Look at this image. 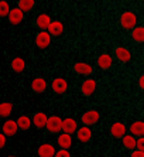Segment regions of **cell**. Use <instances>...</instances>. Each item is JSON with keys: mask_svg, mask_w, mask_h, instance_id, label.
Returning a JSON list of instances; mask_svg holds the SVG:
<instances>
[{"mask_svg": "<svg viewBox=\"0 0 144 157\" xmlns=\"http://www.w3.org/2000/svg\"><path fill=\"white\" fill-rule=\"evenodd\" d=\"M7 17H9V21H10L11 24L17 26V24H20V23L23 21V18H24V11H23L20 7L11 9Z\"/></svg>", "mask_w": 144, "mask_h": 157, "instance_id": "277c9868", "label": "cell"}, {"mask_svg": "<svg viewBox=\"0 0 144 157\" xmlns=\"http://www.w3.org/2000/svg\"><path fill=\"white\" fill-rule=\"evenodd\" d=\"M18 7L23 11H30L34 7V0H20L18 2Z\"/></svg>", "mask_w": 144, "mask_h": 157, "instance_id": "4316f807", "label": "cell"}, {"mask_svg": "<svg viewBox=\"0 0 144 157\" xmlns=\"http://www.w3.org/2000/svg\"><path fill=\"white\" fill-rule=\"evenodd\" d=\"M51 86H52V91H54L55 94L61 95V94L66 92V89H68V82H66V79H64V78H57V79L52 81Z\"/></svg>", "mask_w": 144, "mask_h": 157, "instance_id": "5b68a950", "label": "cell"}, {"mask_svg": "<svg viewBox=\"0 0 144 157\" xmlns=\"http://www.w3.org/2000/svg\"><path fill=\"white\" fill-rule=\"evenodd\" d=\"M115 57L119 59L120 62H129L130 58H131V54L127 48L124 47H117L115 50Z\"/></svg>", "mask_w": 144, "mask_h": 157, "instance_id": "9c48e42d", "label": "cell"}, {"mask_svg": "<svg viewBox=\"0 0 144 157\" xmlns=\"http://www.w3.org/2000/svg\"><path fill=\"white\" fill-rule=\"evenodd\" d=\"M50 24H51V18L48 14H40L37 17V26L41 30H48Z\"/></svg>", "mask_w": 144, "mask_h": 157, "instance_id": "44dd1931", "label": "cell"}, {"mask_svg": "<svg viewBox=\"0 0 144 157\" xmlns=\"http://www.w3.org/2000/svg\"><path fill=\"white\" fill-rule=\"evenodd\" d=\"M131 38L137 43H144V27L138 26L131 30Z\"/></svg>", "mask_w": 144, "mask_h": 157, "instance_id": "7402d4cb", "label": "cell"}, {"mask_svg": "<svg viewBox=\"0 0 144 157\" xmlns=\"http://www.w3.org/2000/svg\"><path fill=\"white\" fill-rule=\"evenodd\" d=\"M11 68L16 72H23L25 68V61L21 58V57H16L13 61H11Z\"/></svg>", "mask_w": 144, "mask_h": 157, "instance_id": "cb8c5ba5", "label": "cell"}, {"mask_svg": "<svg viewBox=\"0 0 144 157\" xmlns=\"http://www.w3.org/2000/svg\"><path fill=\"white\" fill-rule=\"evenodd\" d=\"M126 126L122 123V122H115V123L110 126V135L113 136V137H116V139H120V137H123V136L126 135Z\"/></svg>", "mask_w": 144, "mask_h": 157, "instance_id": "52a82bcc", "label": "cell"}, {"mask_svg": "<svg viewBox=\"0 0 144 157\" xmlns=\"http://www.w3.org/2000/svg\"><path fill=\"white\" fill-rule=\"evenodd\" d=\"M95 89H96V81L95 79H86L85 82L82 84V88H81V91H82L83 95H92L95 92Z\"/></svg>", "mask_w": 144, "mask_h": 157, "instance_id": "2e32d148", "label": "cell"}, {"mask_svg": "<svg viewBox=\"0 0 144 157\" xmlns=\"http://www.w3.org/2000/svg\"><path fill=\"white\" fill-rule=\"evenodd\" d=\"M4 144H6V135L2 133L0 135V147H4Z\"/></svg>", "mask_w": 144, "mask_h": 157, "instance_id": "1f68e13d", "label": "cell"}, {"mask_svg": "<svg viewBox=\"0 0 144 157\" xmlns=\"http://www.w3.org/2000/svg\"><path fill=\"white\" fill-rule=\"evenodd\" d=\"M62 130L66 132V133H75L78 130V123H76L75 119H72V117H66L64 119V126H62Z\"/></svg>", "mask_w": 144, "mask_h": 157, "instance_id": "e0dca14e", "label": "cell"}, {"mask_svg": "<svg viewBox=\"0 0 144 157\" xmlns=\"http://www.w3.org/2000/svg\"><path fill=\"white\" fill-rule=\"evenodd\" d=\"M99 119H100V115H99L97 110H88L86 113H83L82 117H81V121H82L83 124H93Z\"/></svg>", "mask_w": 144, "mask_h": 157, "instance_id": "8992f818", "label": "cell"}, {"mask_svg": "<svg viewBox=\"0 0 144 157\" xmlns=\"http://www.w3.org/2000/svg\"><path fill=\"white\" fill-rule=\"evenodd\" d=\"M97 65L100 67L102 70H109V67L112 65V57L108 54H102L97 58Z\"/></svg>", "mask_w": 144, "mask_h": 157, "instance_id": "ffe728a7", "label": "cell"}, {"mask_svg": "<svg viewBox=\"0 0 144 157\" xmlns=\"http://www.w3.org/2000/svg\"><path fill=\"white\" fill-rule=\"evenodd\" d=\"M58 146L61 147V149H69L72 146V137H71V133H61V135L58 136Z\"/></svg>", "mask_w": 144, "mask_h": 157, "instance_id": "8fae6325", "label": "cell"}, {"mask_svg": "<svg viewBox=\"0 0 144 157\" xmlns=\"http://www.w3.org/2000/svg\"><path fill=\"white\" fill-rule=\"evenodd\" d=\"M138 86H140L141 89H143V91H144V74H143V75H141V77H140V79H138Z\"/></svg>", "mask_w": 144, "mask_h": 157, "instance_id": "d6a6232c", "label": "cell"}, {"mask_svg": "<svg viewBox=\"0 0 144 157\" xmlns=\"http://www.w3.org/2000/svg\"><path fill=\"white\" fill-rule=\"evenodd\" d=\"M48 33L54 37L61 36L64 33V24L61 21H51L50 27H48Z\"/></svg>", "mask_w": 144, "mask_h": 157, "instance_id": "ac0fdd59", "label": "cell"}, {"mask_svg": "<svg viewBox=\"0 0 144 157\" xmlns=\"http://www.w3.org/2000/svg\"><path fill=\"white\" fill-rule=\"evenodd\" d=\"M55 156H57V157H69V156H71V153L68 151V149H61L59 151H57V153H55Z\"/></svg>", "mask_w": 144, "mask_h": 157, "instance_id": "f1b7e54d", "label": "cell"}, {"mask_svg": "<svg viewBox=\"0 0 144 157\" xmlns=\"http://www.w3.org/2000/svg\"><path fill=\"white\" fill-rule=\"evenodd\" d=\"M120 24H122L123 29L126 30H133L137 26V17L134 13L131 11H124L120 16Z\"/></svg>", "mask_w": 144, "mask_h": 157, "instance_id": "6da1fadb", "label": "cell"}, {"mask_svg": "<svg viewBox=\"0 0 144 157\" xmlns=\"http://www.w3.org/2000/svg\"><path fill=\"white\" fill-rule=\"evenodd\" d=\"M55 149L52 144H48V143H45V144H41L40 147H38V156L40 157H52L55 156Z\"/></svg>", "mask_w": 144, "mask_h": 157, "instance_id": "9a60e30c", "label": "cell"}, {"mask_svg": "<svg viewBox=\"0 0 144 157\" xmlns=\"http://www.w3.org/2000/svg\"><path fill=\"white\" fill-rule=\"evenodd\" d=\"M18 128V123L17 121H7L3 123V128H2V130H3V133L6 136H14L16 132H17Z\"/></svg>", "mask_w": 144, "mask_h": 157, "instance_id": "ba28073f", "label": "cell"}, {"mask_svg": "<svg viewBox=\"0 0 144 157\" xmlns=\"http://www.w3.org/2000/svg\"><path fill=\"white\" fill-rule=\"evenodd\" d=\"M31 88H32V91L34 92L41 94V92H44L45 89H47V81L44 79V78H41V77L36 78V79H32V82H31Z\"/></svg>", "mask_w": 144, "mask_h": 157, "instance_id": "4fadbf2b", "label": "cell"}, {"mask_svg": "<svg viewBox=\"0 0 144 157\" xmlns=\"http://www.w3.org/2000/svg\"><path fill=\"white\" fill-rule=\"evenodd\" d=\"M50 43H51V34L48 33V31H45V30H41L36 37L37 47L41 48V50H44V48H47L48 45H50Z\"/></svg>", "mask_w": 144, "mask_h": 157, "instance_id": "3957f363", "label": "cell"}, {"mask_svg": "<svg viewBox=\"0 0 144 157\" xmlns=\"http://www.w3.org/2000/svg\"><path fill=\"white\" fill-rule=\"evenodd\" d=\"M13 110V105L10 102H2L0 103V116L2 117H7L11 115Z\"/></svg>", "mask_w": 144, "mask_h": 157, "instance_id": "d4e9b609", "label": "cell"}, {"mask_svg": "<svg viewBox=\"0 0 144 157\" xmlns=\"http://www.w3.org/2000/svg\"><path fill=\"white\" fill-rule=\"evenodd\" d=\"M123 139V146L126 147V149H129V150H134L137 147V140L134 139V135L131 136V135H129V136H123L122 137Z\"/></svg>", "mask_w": 144, "mask_h": 157, "instance_id": "603a6c76", "label": "cell"}, {"mask_svg": "<svg viewBox=\"0 0 144 157\" xmlns=\"http://www.w3.org/2000/svg\"><path fill=\"white\" fill-rule=\"evenodd\" d=\"M17 123H18V128L21 129V130H27V129H30L31 121H30V117H27V116H20L17 119Z\"/></svg>", "mask_w": 144, "mask_h": 157, "instance_id": "484cf974", "label": "cell"}, {"mask_svg": "<svg viewBox=\"0 0 144 157\" xmlns=\"http://www.w3.org/2000/svg\"><path fill=\"white\" fill-rule=\"evenodd\" d=\"M62 126H64V121H62L59 116H48V122H47V126H45V128H47L51 133L61 132Z\"/></svg>", "mask_w": 144, "mask_h": 157, "instance_id": "7a4b0ae2", "label": "cell"}, {"mask_svg": "<svg viewBox=\"0 0 144 157\" xmlns=\"http://www.w3.org/2000/svg\"><path fill=\"white\" fill-rule=\"evenodd\" d=\"M47 122H48V116L45 113H43V112H38V113H36L34 117H32V123L38 129L45 128V126H47Z\"/></svg>", "mask_w": 144, "mask_h": 157, "instance_id": "5bb4252c", "label": "cell"}, {"mask_svg": "<svg viewBox=\"0 0 144 157\" xmlns=\"http://www.w3.org/2000/svg\"><path fill=\"white\" fill-rule=\"evenodd\" d=\"M9 13H10L9 3L6 0H2V2H0V16H2V17H6V16H9Z\"/></svg>", "mask_w": 144, "mask_h": 157, "instance_id": "83f0119b", "label": "cell"}, {"mask_svg": "<svg viewBox=\"0 0 144 157\" xmlns=\"http://www.w3.org/2000/svg\"><path fill=\"white\" fill-rule=\"evenodd\" d=\"M130 133L134 136H144V122L137 121L130 126Z\"/></svg>", "mask_w": 144, "mask_h": 157, "instance_id": "d6986e66", "label": "cell"}, {"mask_svg": "<svg viewBox=\"0 0 144 157\" xmlns=\"http://www.w3.org/2000/svg\"><path fill=\"white\" fill-rule=\"evenodd\" d=\"M74 71L76 74H79V75H89V74H92L93 68L86 62H76L74 65Z\"/></svg>", "mask_w": 144, "mask_h": 157, "instance_id": "7c38bea8", "label": "cell"}, {"mask_svg": "<svg viewBox=\"0 0 144 157\" xmlns=\"http://www.w3.org/2000/svg\"><path fill=\"white\" fill-rule=\"evenodd\" d=\"M131 157H144V150L137 149L134 151H131Z\"/></svg>", "mask_w": 144, "mask_h": 157, "instance_id": "4dcf8cb0", "label": "cell"}, {"mask_svg": "<svg viewBox=\"0 0 144 157\" xmlns=\"http://www.w3.org/2000/svg\"><path fill=\"white\" fill-rule=\"evenodd\" d=\"M136 149H140V150H144V136H140L137 139V147Z\"/></svg>", "mask_w": 144, "mask_h": 157, "instance_id": "f546056e", "label": "cell"}, {"mask_svg": "<svg viewBox=\"0 0 144 157\" xmlns=\"http://www.w3.org/2000/svg\"><path fill=\"white\" fill-rule=\"evenodd\" d=\"M76 136H78V140H79V142L86 143V142H89L90 137H92V132H90V129L85 124V126H82V128H79L76 130Z\"/></svg>", "mask_w": 144, "mask_h": 157, "instance_id": "30bf717a", "label": "cell"}]
</instances>
